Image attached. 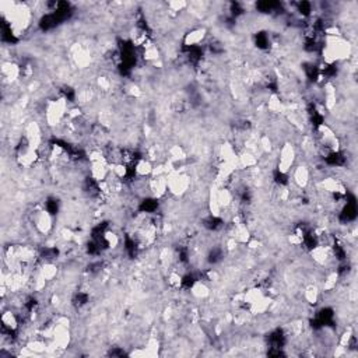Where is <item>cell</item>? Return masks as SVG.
Wrapping results in <instances>:
<instances>
[{
	"mask_svg": "<svg viewBox=\"0 0 358 358\" xmlns=\"http://www.w3.org/2000/svg\"><path fill=\"white\" fill-rule=\"evenodd\" d=\"M204 37H206V29L204 28H194V29H192L191 32H188L185 35V45L191 46V48L197 46L204 39Z\"/></svg>",
	"mask_w": 358,
	"mask_h": 358,
	"instance_id": "6da1fadb",
	"label": "cell"
}]
</instances>
